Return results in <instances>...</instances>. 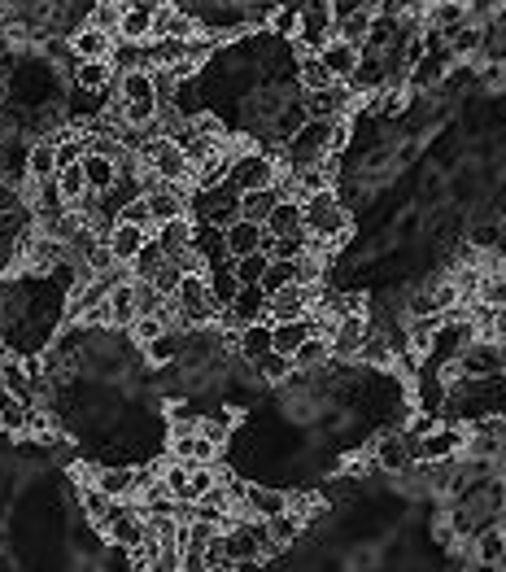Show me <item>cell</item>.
<instances>
[{
	"instance_id": "obj_1",
	"label": "cell",
	"mask_w": 506,
	"mask_h": 572,
	"mask_svg": "<svg viewBox=\"0 0 506 572\" xmlns=\"http://www.w3.org/2000/svg\"><path fill=\"white\" fill-rule=\"evenodd\" d=\"M301 228H306L315 254H332V249L345 241L349 236V214L341 206V197H336V188L332 193H315V197L301 201Z\"/></svg>"
},
{
	"instance_id": "obj_2",
	"label": "cell",
	"mask_w": 506,
	"mask_h": 572,
	"mask_svg": "<svg viewBox=\"0 0 506 572\" xmlns=\"http://www.w3.org/2000/svg\"><path fill=\"white\" fill-rule=\"evenodd\" d=\"M223 559H227V568L232 564H262V559H271L280 546L271 542V533H267V520H253V516H232V524L223 529Z\"/></svg>"
},
{
	"instance_id": "obj_3",
	"label": "cell",
	"mask_w": 506,
	"mask_h": 572,
	"mask_svg": "<svg viewBox=\"0 0 506 572\" xmlns=\"http://www.w3.org/2000/svg\"><path fill=\"white\" fill-rule=\"evenodd\" d=\"M280 180V149H240L232 158V171H227V184L245 193H262V188H275Z\"/></svg>"
},
{
	"instance_id": "obj_4",
	"label": "cell",
	"mask_w": 506,
	"mask_h": 572,
	"mask_svg": "<svg viewBox=\"0 0 506 572\" xmlns=\"http://www.w3.org/2000/svg\"><path fill=\"white\" fill-rule=\"evenodd\" d=\"M140 162H144V171H149L158 184H175V188L192 184V162H188L184 145L171 140V136H149V140H144Z\"/></svg>"
},
{
	"instance_id": "obj_5",
	"label": "cell",
	"mask_w": 506,
	"mask_h": 572,
	"mask_svg": "<svg viewBox=\"0 0 506 572\" xmlns=\"http://www.w3.org/2000/svg\"><path fill=\"white\" fill-rule=\"evenodd\" d=\"M171 302H175L179 324H184V328H210L214 319H219V306H214L206 271H192V276L179 280V289H175Z\"/></svg>"
},
{
	"instance_id": "obj_6",
	"label": "cell",
	"mask_w": 506,
	"mask_h": 572,
	"mask_svg": "<svg viewBox=\"0 0 506 572\" xmlns=\"http://www.w3.org/2000/svg\"><path fill=\"white\" fill-rule=\"evenodd\" d=\"M371 463L389 476H406L415 468V437L411 433H384L376 437V450H371Z\"/></svg>"
},
{
	"instance_id": "obj_7",
	"label": "cell",
	"mask_w": 506,
	"mask_h": 572,
	"mask_svg": "<svg viewBox=\"0 0 506 572\" xmlns=\"http://www.w3.org/2000/svg\"><path fill=\"white\" fill-rule=\"evenodd\" d=\"M463 446H467L463 428L437 424L428 437H419V442H415V463H445V459H459Z\"/></svg>"
},
{
	"instance_id": "obj_8",
	"label": "cell",
	"mask_w": 506,
	"mask_h": 572,
	"mask_svg": "<svg viewBox=\"0 0 506 572\" xmlns=\"http://www.w3.org/2000/svg\"><path fill=\"white\" fill-rule=\"evenodd\" d=\"M144 516L136 511V503H118V511L110 516V524H105V538H110L114 551H136V546H144Z\"/></svg>"
},
{
	"instance_id": "obj_9",
	"label": "cell",
	"mask_w": 506,
	"mask_h": 572,
	"mask_svg": "<svg viewBox=\"0 0 506 572\" xmlns=\"http://www.w3.org/2000/svg\"><path fill=\"white\" fill-rule=\"evenodd\" d=\"M319 306V289H301V284H288L284 293L271 297L267 319L271 324H288V319H310V311Z\"/></svg>"
},
{
	"instance_id": "obj_10",
	"label": "cell",
	"mask_w": 506,
	"mask_h": 572,
	"mask_svg": "<svg viewBox=\"0 0 506 572\" xmlns=\"http://www.w3.org/2000/svg\"><path fill=\"white\" fill-rule=\"evenodd\" d=\"M306 114L319 118V123H332V118H349V105H354V88L345 83H332V88H319V92H306Z\"/></svg>"
},
{
	"instance_id": "obj_11",
	"label": "cell",
	"mask_w": 506,
	"mask_h": 572,
	"mask_svg": "<svg viewBox=\"0 0 506 572\" xmlns=\"http://www.w3.org/2000/svg\"><path fill=\"white\" fill-rule=\"evenodd\" d=\"M149 219H153V232L162 228V223H175V219H188V193H179L175 184H153L149 193Z\"/></svg>"
},
{
	"instance_id": "obj_12",
	"label": "cell",
	"mask_w": 506,
	"mask_h": 572,
	"mask_svg": "<svg viewBox=\"0 0 506 572\" xmlns=\"http://www.w3.org/2000/svg\"><path fill=\"white\" fill-rule=\"evenodd\" d=\"M288 507H293V494L267 490V485H245V498H240V516H253V520H275Z\"/></svg>"
},
{
	"instance_id": "obj_13",
	"label": "cell",
	"mask_w": 506,
	"mask_h": 572,
	"mask_svg": "<svg viewBox=\"0 0 506 572\" xmlns=\"http://www.w3.org/2000/svg\"><path fill=\"white\" fill-rule=\"evenodd\" d=\"M70 49H75L79 62H110L114 49H118V35L101 31V27H88V22H83L79 31H70Z\"/></svg>"
},
{
	"instance_id": "obj_14",
	"label": "cell",
	"mask_w": 506,
	"mask_h": 572,
	"mask_svg": "<svg viewBox=\"0 0 506 572\" xmlns=\"http://www.w3.org/2000/svg\"><path fill=\"white\" fill-rule=\"evenodd\" d=\"M267 306H271V297L262 284H240V293H236V302L227 306L232 311V319L240 328H249V324H271L267 319Z\"/></svg>"
},
{
	"instance_id": "obj_15",
	"label": "cell",
	"mask_w": 506,
	"mask_h": 572,
	"mask_svg": "<svg viewBox=\"0 0 506 572\" xmlns=\"http://www.w3.org/2000/svg\"><path fill=\"white\" fill-rule=\"evenodd\" d=\"M358 57H363V49H354V44L336 40V35L319 49V62H323V70L332 75V83H349V79H354Z\"/></svg>"
},
{
	"instance_id": "obj_16",
	"label": "cell",
	"mask_w": 506,
	"mask_h": 572,
	"mask_svg": "<svg viewBox=\"0 0 506 572\" xmlns=\"http://www.w3.org/2000/svg\"><path fill=\"white\" fill-rule=\"evenodd\" d=\"M114 83H118L114 62H79L75 75H70V88H75V92H88V97H105Z\"/></svg>"
},
{
	"instance_id": "obj_17",
	"label": "cell",
	"mask_w": 506,
	"mask_h": 572,
	"mask_svg": "<svg viewBox=\"0 0 506 572\" xmlns=\"http://www.w3.org/2000/svg\"><path fill=\"white\" fill-rule=\"evenodd\" d=\"M92 485L101 494H110L114 503H131L140 490V468H123V463H118V468H101L92 476Z\"/></svg>"
},
{
	"instance_id": "obj_18",
	"label": "cell",
	"mask_w": 506,
	"mask_h": 572,
	"mask_svg": "<svg viewBox=\"0 0 506 572\" xmlns=\"http://www.w3.org/2000/svg\"><path fill=\"white\" fill-rule=\"evenodd\" d=\"M262 241H267V228L262 223H249V219H236L232 228H223V245H227V258H245V254H258Z\"/></svg>"
},
{
	"instance_id": "obj_19",
	"label": "cell",
	"mask_w": 506,
	"mask_h": 572,
	"mask_svg": "<svg viewBox=\"0 0 506 572\" xmlns=\"http://www.w3.org/2000/svg\"><path fill=\"white\" fill-rule=\"evenodd\" d=\"M153 232H144V228H131V223H114L110 236H105V245H110V254L118 267H131L136 262V254L144 249V241H149Z\"/></svg>"
},
{
	"instance_id": "obj_20",
	"label": "cell",
	"mask_w": 506,
	"mask_h": 572,
	"mask_svg": "<svg viewBox=\"0 0 506 572\" xmlns=\"http://www.w3.org/2000/svg\"><path fill=\"white\" fill-rule=\"evenodd\" d=\"M171 459L175 463H214L219 459V442L201 433H171Z\"/></svg>"
},
{
	"instance_id": "obj_21",
	"label": "cell",
	"mask_w": 506,
	"mask_h": 572,
	"mask_svg": "<svg viewBox=\"0 0 506 572\" xmlns=\"http://www.w3.org/2000/svg\"><path fill=\"white\" fill-rule=\"evenodd\" d=\"M197 35V18L188 14V9H179V5H166L158 18H153V40H192Z\"/></svg>"
},
{
	"instance_id": "obj_22",
	"label": "cell",
	"mask_w": 506,
	"mask_h": 572,
	"mask_svg": "<svg viewBox=\"0 0 506 572\" xmlns=\"http://www.w3.org/2000/svg\"><path fill=\"white\" fill-rule=\"evenodd\" d=\"M310 337H315V319H288V324H271V350L275 354H293L306 345Z\"/></svg>"
},
{
	"instance_id": "obj_23",
	"label": "cell",
	"mask_w": 506,
	"mask_h": 572,
	"mask_svg": "<svg viewBox=\"0 0 506 572\" xmlns=\"http://www.w3.org/2000/svg\"><path fill=\"white\" fill-rule=\"evenodd\" d=\"M306 123H310V114H306V101H301V97H293V101H288L280 114L271 118V127H267V131H271V145H280V149H284L288 140H293V136H297V131L306 127Z\"/></svg>"
},
{
	"instance_id": "obj_24",
	"label": "cell",
	"mask_w": 506,
	"mask_h": 572,
	"mask_svg": "<svg viewBox=\"0 0 506 572\" xmlns=\"http://www.w3.org/2000/svg\"><path fill=\"white\" fill-rule=\"evenodd\" d=\"M467 18H472V14H467L463 0H437V5H432L419 22H424V27H428L432 35H441V40H445V35H450L454 27H463Z\"/></svg>"
},
{
	"instance_id": "obj_25",
	"label": "cell",
	"mask_w": 506,
	"mask_h": 572,
	"mask_svg": "<svg viewBox=\"0 0 506 572\" xmlns=\"http://www.w3.org/2000/svg\"><path fill=\"white\" fill-rule=\"evenodd\" d=\"M57 180V145L53 140H31V153H27V184H48Z\"/></svg>"
},
{
	"instance_id": "obj_26",
	"label": "cell",
	"mask_w": 506,
	"mask_h": 572,
	"mask_svg": "<svg viewBox=\"0 0 506 572\" xmlns=\"http://www.w3.org/2000/svg\"><path fill=\"white\" fill-rule=\"evenodd\" d=\"M349 83H354V97H358V92H380V88H389V66H384V57L380 53H363V57H358V70H354V79H349Z\"/></svg>"
},
{
	"instance_id": "obj_27",
	"label": "cell",
	"mask_w": 506,
	"mask_h": 572,
	"mask_svg": "<svg viewBox=\"0 0 506 572\" xmlns=\"http://www.w3.org/2000/svg\"><path fill=\"white\" fill-rule=\"evenodd\" d=\"M502 555H506V529L502 524H493V529H480L476 538H472V559L480 568H498L502 564Z\"/></svg>"
},
{
	"instance_id": "obj_28",
	"label": "cell",
	"mask_w": 506,
	"mask_h": 572,
	"mask_svg": "<svg viewBox=\"0 0 506 572\" xmlns=\"http://www.w3.org/2000/svg\"><path fill=\"white\" fill-rule=\"evenodd\" d=\"M118 101L123 105H136V101H158V88H153V70H127L118 75Z\"/></svg>"
},
{
	"instance_id": "obj_29",
	"label": "cell",
	"mask_w": 506,
	"mask_h": 572,
	"mask_svg": "<svg viewBox=\"0 0 506 572\" xmlns=\"http://www.w3.org/2000/svg\"><path fill=\"white\" fill-rule=\"evenodd\" d=\"M110 319H114V332H127V328L140 319V306H136V280L118 284V289L110 293Z\"/></svg>"
},
{
	"instance_id": "obj_30",
	"label": "cell",
	"mask_w": 506,
	"mask_h": 572,
	"mask_svg": "<svg viewBox=\"0 0 506 572\" xmlns=\"http://www.w3.org/2000/svg\"><path fill=\"white\" fill-rule=\"evenodd\" d=\"M79 166H83V180H88V193H110V188L118 184V162L114 158L88 153Z\"/></svg>"
},
{
	"instance_id": "obj_31",
	"label": "cell",
	"mask_w": 506,
	"mask_h": 572,
	"mask_svg": "<svg viewBox=\"0 0 506 572\" xmlns=\"http://www.w3.org/2000/svg\"><path fill=\"white\" fill-rule=\"evenodd\" d=\"M140 354L149 367H175L184 359V341H179V332H162V337H153L149 345H140Z\"/></svg>"
},
{
	"instance_id": "obj_32",
	"label": "cell",
	"mask_w": 506,
	"mask_h": 572,
	"mask_svg": "<svg viewBox=\"0 0 506 572\" xmlns=\"http://www.w3.org/2000/svg\"><path fill=\"white\" fill-rule=\"evenodd\" d=\"M79 507H83V516H88L92 529H101V533H105V524H110V516L118 511L114 498L101 494L96 485H83V490H79Z\"/></svg>"
},
{
	"instance_id": "obj_33",
	"label": "cell",
	"mask_w": 506,
	"mask_h": 572,
	"mask_svg": "<svg viewBox=\"0 0 506 572\" xmlns=\"http://www.w3.org/2000/svg\"><path fill=\"white\" fill-rule=\"evenodd\" d=\"M480 44H485V27H480V22H472V18H467L463 27H454L450 35H445V53H450V57H476Z\"/></svg>"
},
{
	"instance_id": "obj_34",
	"label": "cell",
	"mask_w": 506,
	"mask_h": 572,
	"mask_svg": "<svg viewBox=\"0 0 506 572\" xmlns=\"http://www.w3.org/2000/svg\"><path fill=\"white\" fill-rule=\"evenodd\" d=\"M192 232H197L192 228V219H175V223H162V228L153 232V241L162 245L166 258H179L184 249H192Z\"/></svg>"
},
{
	"instance_id": "obj_35",
	"label": "cell",
	"mask_w": 506,
	"mask_h": 572,
	"mask_svg": "<svg viewBox=\"0 0 506 572\" xmlns=\"http://www.w3.org/2000/svg\"><path fill=\"white\" fill-rule=\"evenodd\" d=\"M262 228H267V236H297V232H306V228H301V201L284 197L280 206L271 210V219L262 223Z\"/></svg>"
},
{
	"instance_id": "obj_36",
	"label": "cell",
	"mask_w": 506,
	"mask_h": 572,
	"mask_svg": "<svg viewBox=\"0 0 506 572\" xmlns=\"http://www.w3.org/2000/svg\"><path fill=\"white\" fill-rule=\"evenodd\" d=\"M280 188H262V193H245L240 197V219H249V223H267L271 219V210L280 206Z\"/></svg>"
},
{
	"instance_id": "obj_37",
	"label": "cell",
	"mask_w": 506,
	"mask_h": 572,
	"mask_svg": "<svg viewBox=\"0 0 506 572\" xmlns=\"http://www.w3.org/2000/svg\"><path fill=\"white\" fill-rule=\"evenodd\" d=\"M236 350H240V359H245V363H258L262 354H271V324H249V328H240Z\"/></svg>"
},
{
	"instance_id": "obj_38",
	"label": "cell",
	"mask_w": 506,
	"mask_h": 572,
	"mask_svg": "<svg viewBox=\"0 0 506 572\" xmlns=\"http://www.w3.org/2000/svg\"><path fill=\"white\" fill-rule=\"evenodd\" d=\"M153 40V18L140 9H123L118 18V44H149Z\"/></svg>"
},
{
	"instance_id": "obj_39",
	"label": "cell",
	"mask_w": 506,
	"mask_h": 572,
	"mask_svg": "<svg viewBox=\"0 0 506 572\" xmlns=\"http://www.w3.org/2000/svg\"><path fill=\"white\" fill-rule=\"evenodd\" d=\"M297 88H301V97H306V92H319V88H332V75L323 70L319 53L297 57Z\"/></svg>"
},
{
	"instance_id": "obj_40",
	"label": "cell",
	"mask_w": 506,
	"mask_h": 572,
	"mask_svg": "<svg viewBox=\"0 0 506 572\" xmlns=\"http://www.w3.org/2000/svg\"><path fill=\"white\" fill-rule=\"evenodd\" d=\"M267 533H271V542L280 546H293V542H301V533H306V520L297 516V511H284V516H275V520H267Z\"/></svg>"
},
{
	"instance_id": "obj_41",
	"label": "cell",
	"mask_w": 506,
	"mask_h": 572,
	"mask_svg": "<svg viewBox=\"0 0 506 572\" xmlns=\"http://www.w3.org/2000/svg\"><path fill=\"white\" fill-rule=\"evenodd\" d=\"M328 359H332V341H328V337H310V341L293 354V367H297V372H319V367L328 363Z\"/></svg>"
},
{
	"instance_id": "obj_42",
	"label": "cell",
	"mask_w": 506,
	"mask_h": 572,
	"mask_svg": "<svg viewBox=\"0 0 506 572\" xmlns=\"http://www.w3.org/2000/svg\"><path fill=\"white\" fill-rule=\"evenodd\" d=\"M297 372V367H293V359H288V354H262V359L258 363H253V376H258V380H267V385H284V380L288 376H293Z\"/></svg>"
},
{
	"instance_id": "obj_43",
	"label": "cell",
	"mask_w": 506,
	"mask_h": 572,
	"mask_svg": "<svg viewBox=\"0 0 506 572\" xmlns=\"http://www.w3.org/2000/svg\"><path fill=\"white\" fill-rule=\"evenodd\" d=\"M53 184H57V193H62V201H66L70 210H75L79 201L88 197V180H83V166H66V171H57Z\"/></svg>"
},
{
	"instance_id": "obj_44",
	"label": "cell",
	"mask_w": 506,
	"mask_h": 572,
	"mask_svg": "<svg viewBox=\"0 0 506 572\" xmlns=\"http://www.w3.org/2000/svg\"><path fill=\"white\" fill-rule=\"evenodd\" d=\"M267 267H271V254H267V249H258V254H245V258H232V276H236L240 284H262Z\"/></svg>"
},
{
	"instance_id": "obj_45",
	"label": "cell",
	"mask_w": 506,
	"mask_h": 572,
	"mask_svg": "<svg viewBox=\"0 0 506 572\" xmlns=\"http://www.w3.org/2000/svg\"><path fill=\"white\" fill-rule=\"evenodd\" d=\"M162 262H166V254H162V245L158 241H153V236H149V241H144V249H140V254H136V262H131V280H153V276H158V267H162Z\"/></svg>"
},
{
	"instance_id": "obj_46",
	"label": "cell",
	"mask_w": 506,
	"mask_h": 572,
	"mask_svg": "<svg viewBox=\"0 0 506 572\" xmlns=\"http://www.w3.org/2000/svg\"><path fill=\"white\" fill-rule=\"evenodd\" d=\"M297 27H301V9L297 5H275V14L267 18V31L275 35V40H297Z\"/></svg>"
},
{
	"instance_id": "obj_47",
	"label": "cell",
	"mask_w": 506,
	"mask_h": 572,
	"mask_svg": "<svg viewBox=\"0 0 506 572\" xmlns=\"http://www.w3.org/2000/svg\"><path fill=\"white\" fill-rule=\"evenodd\" d=\"M188 468L192 463H175V459H166L162 463V485L171 490V498H179V503H188Z\"/></svg>"
},
{
	"instance_id": "obj_48",
	"label": "cell",
	"mask_w": 506,
	"mask_h": 572,
	"mask_svg": "<svg viewBox=\"0 0 506 572\" xmlns=\"http://www.w3.org/2000/svg\"><path fill=\"white\" fill-rule=\"evenodd\" d=\"M179 280H184V267H179L175 258H166L162 267H158V276H153L149 284H153V289H158V293L166 297V302H171V297H175V289H179Z\"/></svg>"
},
{
	"instance_id": "obj_49",
	"label": "cell",
	"mask_w": 506,
	"mask_h": 572,
	"mask_svg": "<svg viewBox=\"0 0 506 572\" xmlns=\"http://www.w3.org/2000/svg\"><path fill=\"white\" fill-rule=\"evenodd\" d=\"M288 284H293V262H271V267H267V276H262V289H267V297L284 293Z\"/></svg>"
},
{
	"instance_id": "obj_50",
	"label": "cell",
	"mask_w": 506,
	"mask_h": 572,
	"mask_svg": "<svg viewBox=\"0 0 506 572\" xmlns=\"http://www.w3.org/2000/svg\"><path fill=\"white\" fill-rule=\"evenodd\" d=\"M136 306H140V315H162L166 311V297L153 289L149 280H136Z\"/></svg>"
},
{
	"instance_id": "obj_51",
	"label": "cell",
	"mask_w": 506,
	"mask_h": 572,
	"mask_svg": "<svg viewBox=\"0 0 506 572\" xmlns=\"http://www.w3.org/2000/svg\"><path fill=\"white\" fill-rule=\"evenodd\" d=\"M118 223H131V228H144V232H153V219H149V201L136 197L131 206L118 210Z\"/></svg>"
},
{
	"instance_id": "obj_52",
	"label": "cell",
	"mask_w": 506,
	"mask_h": 572,
	"mask_svg": "<svg viewBox=\"0 0 506 572\" xmlns=\"http://www.w3.org/2000/svg\"><path fill=\"white\" fill-rule=\"evenodd\" d=\"M22 206H27V188L0 180V214H5V210H22Z\"/></svg>"
},
{
	"instance_id": "obj_53",
	"label": "cell",
	"mask_w": 506,
	"mask_h": 572,
	"mask_svg": "<svg viewBox=\"0 0 506 572\" xmlns=\"http://www.w3.org/2000/svg\"><path fill=\"white\" fill-rule=\"evenodd\" d=\"M22 267V245H5L0 241V280H9Z\"/></svg>"
},
{
	"instance_id": "obj_54",
	"label": "cell",
	"mask_w": 506,
	"mask_h": 572,
	"mask_svg": "<svg viewBox=\"0 0 506 572\" xmlns=\"http://www.w3.org/2000/svg\"><path fill=\"white\" fill-rule=\"evenodd\" d=\"M179 572H214V564L206 559V551H184V568Z\"/></svg>"
},
{
	"instance_id": "obj_55",
	"label": "cell",
	"mask_w": 506,
	"mask_h": 572,
	"mask_svg": "<svg viewBox=\"0 0 506 572\" xmlns=\"http://www.w3.org/2000/svg\"><path fill=\"white\" fill-rule=\"evenodd\" d=\"M166 5H171V0H127V9H140V14H149V18H158Z\"/></svg>"
},
{
	"instance_id": "obj_56",
	"label": "cell",
	"mask_w": 506,
	"mask_h": 572,
	"mask_svg": "<svg viewBox=\"0 0 506 572\" xmlns=\"http://www.w3.org/2000/svg\"><path fill=\"white\" fill-rule=\"evenodd\" d=\"M432 5H437V0H406V14H411V18H424Z\"/></svg>"
},
{
	"instance_id": "obj_57",
	"label": "cell",
	"mask_w": 506,
	"mask_h": 572,
	"mask_svg": "<svg viewBox=\"0 0 506 572\" xmlns=\"http://www.w3.org/2000/svg\"><path fill=\"white\" fill-rule=\"evenodd\" d=\"M498 568H502V572H506V555H502V564H498Z\"/></svg>"
},
{
	"instance_id": "obj_58",
	"label": "cell",
	"mask_w": 506,
	"mask_h": 572,
	"mask_svg": "<svg viewBox=\"0 0 506 572\" xmlns=\"http://www.w3.org/2000/svg\"><path fill=\"white\" fill-rule=\"evenodd\" d=\"M0 367H5V363H0Z\"/></svg>"
}]
</instances>
